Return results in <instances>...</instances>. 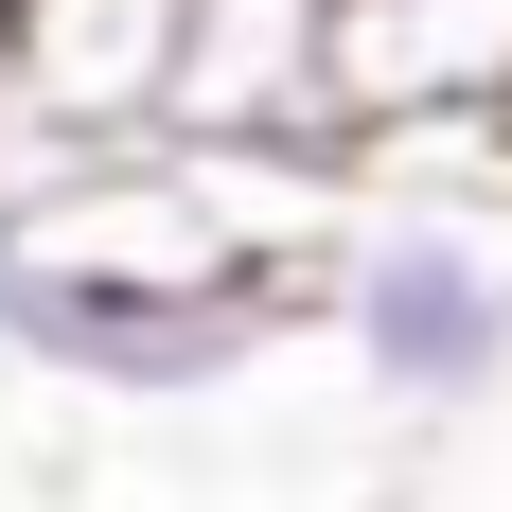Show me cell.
I'll list each match as a JSON object with an SVG mask.
<instances>
[{
  "label": "cell",
  "instance_id": "3957f363",
  "mask_svg": "<svg viewBox=\"0 0 512 512\" xmlns=\"http://www.w3.org/2000/svg\"><path fill=\"white\" fill-rule=\"evenodd\" d=\"M159 124L318 159V142H336V0H195V18H177V106H159Z\"/></svg>",
  "mask_w": 512,
  "mask_h": 512
},
{
  "label": "cell",
  "instance_id": "8992f818",
  "mask_svg": "<svg viewBox=\"0 0 512 512\" xmlns=\"http://www.w3.org/2000/svg\"><path fill=\"white\" fill-rule=\"evenodd\" d=\"M0 159H18V0H0Z\"/></svg>",
  "mask_w": 512,
  "mask_h": 512
},
{
  "label": "cell",
  "instance_id": "277c9868",
  "mask_svg": "<svg viewBox=\"0 0 512 512\" xmlns=\"http://www.w3.org/2000/svg\"><path fill=\"white\" fill-rule=\"evenodd\" d=\"M195 0H18V142H124L177 106Z\"/></svg>",
  "mask_w": 512,
  "mask_h": 512
},
{
  "label": "cell",
  "instance_id": "7a4b0ae2",
  "mask_svg": "<svg viewBox=\"0 0 512 512\" xmlns=\"http://www.w3.org/2000/svg\"><path fill=\"white\" fill-rule=\"evenodd\" d=\"M318 336L407 442L512 407V230L477 195H354L318 248Z\"/></svg>",
  "mask_w": 512,
  "mask_h": 512
},
{
  "label": "cell",
  "instance_id": "6da1fadb",
  "mask_svg": "<svg viewBox=\"0 0 512 512\" xmlns=\"http://www.w3.org/2000/svg\"><path fill=\"white\" fill-rule=\"evenodd\" d=\"M336 142H18L0 159V371L89 389V407H230L265 354L318 336V248H336Z\"/></svg>",
  "mask_w": 512,
  "mask_h": 512
},
{
  "label": "cell",
  "instance_id": "5b68a950",
  "mask_svg": "<svg viewBox=\"0 0 512 512\" xmlns=\"http://www.w3.org/2000/svg\"><path fill=\"white\" fill-rule=\"evenodd\" d=\"M512 106V0H336V124H477Z\"/></svg>",
  "mask_w": 512,
  "mask_h": 512
}]
</instances>
